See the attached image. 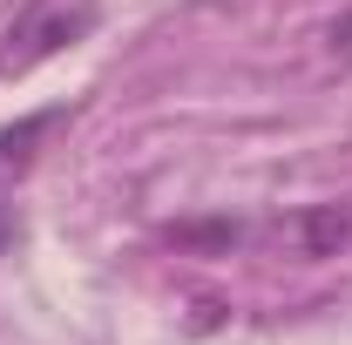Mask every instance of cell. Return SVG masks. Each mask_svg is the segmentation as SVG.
<instances>
[{
	"label": "cell",
	"instance_id": "1",
	"mask_svg": "<svg viewBox=\"0 0 352 345\" xmlns=\"http://www.w3.org/2000/svg\"><path fill=\"white\" fill-rule=\"evenodd\" d=\"M95 21H102L95 0H28V7L0 27V82H21V75H34L41 61L68 54L75 41L95 34Z\"/></svg>",
	"mask_w": 352,
	"mask_h": 345
},
{
	"label": "cell",
	"instance_id": "2",
	"mask_svg": "<svg viewBox=\"0 0 352 345\" xmlns=\"http://www.w3.org/2000/svg\"><path fill=\"white\" fill-rule=\"evenodd\" d=\"M278 230L298 244V258H339V251L352 244V210L346 203H311V210L285 216Z\"/></svg>",
	"mask_w": 352,
	"mask_h": 345
},
{
	"label": "cell",
	"instance_id": "3",
	"mask_svg": "<svg viewBox=\"0 0 352 345\" xmlns=\"http://www.w3.org/2000/svg\"><path fill=\"white\" fill-rule=\"evenodd\" d=\"M61 122H68V109H34V115L7 122V129H0V183H21V176L34 170L47 129H61Z\"/></svg>",
	"mask_w": 352,
	"mask_h": 345
},
{
	"label": "cell",
	"instance_id": "4",
	"mask_svg": "<svg viewBox=\"0 0 352 345\" xmlns=\"http://www.w3.org/2000/svg\"><path fill=\"white\" fill-rule=\"evenodd\" d=\"M170 237H176V244H197V251H230V244H244V223H237V216H217V223H176Z\"/></svg>",
	"mask_w": 352,
	"mask_h": 345
}]
</instances>
